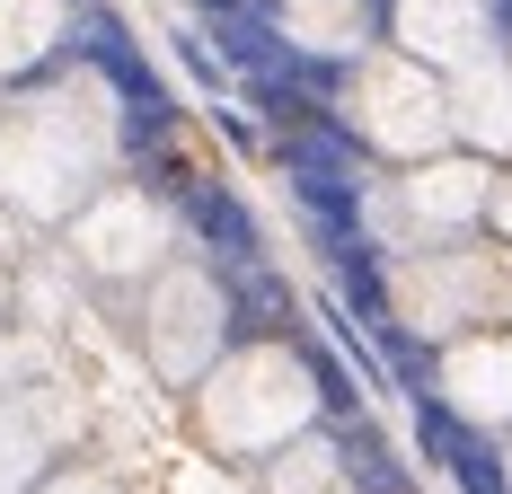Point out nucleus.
<instances>
[{"instance_id": "1", "label": "nucleus", "mask_w": 512, "mask_h": 494, "mask_svg": "<svg viewBox=\"0 0 512 494\" xmlns=\"http://www.w3.org/2000/svg\"><path fill=\"white\" fill-rule=\"evenodd\" d=\"M239 327L248 336H292V300L265 265H239Z\"/></svg>"}, {"instance_id": "2", "label": "nucleus", "mask_w": 512, "mask_h": 494, "mask_svg": "<svg viewBox=\"0 0 512 494\" xmlns=\"http://www.w3.org/2000/svg\"><path fill=\"white\" fill-rule=\"evenodd\" d=\"M186 212H195V230H204V239L230 247V265H256V230H248V212H239L230 195H186Z\"/></svg>"}]
</instances>
